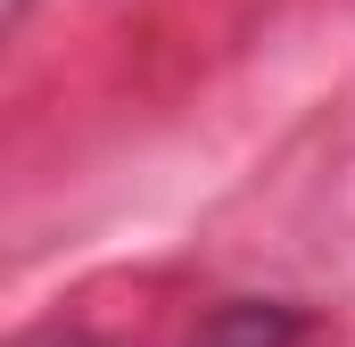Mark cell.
<instances>
[{"mask_svg":"<svg viewBox=\"0 0 355 347\" xmlns=\"http://www.w3.org/2000/svg\"><path fill=\"white\" fill-rule=\"evenodd\" d=\"M281 339H289V314H257L248 306V314H223L207 347H281Z\"/></svg>","mask_w":355,"mask_h":347,"instance_id":"1","label":"cell"}]
</instances>
